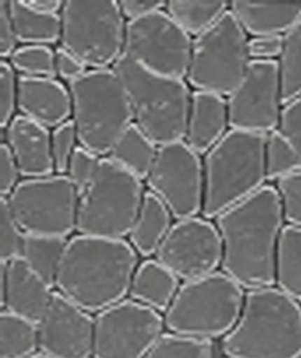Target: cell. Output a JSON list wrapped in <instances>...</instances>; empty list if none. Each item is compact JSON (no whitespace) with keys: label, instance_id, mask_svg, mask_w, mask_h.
Returning <instances> with one entry per match:
<instances>
[{"label":"cell","instance_id":"cell-1","mask_svg":"<svg viewBox=\"0 0 301 358\" xmlns=\"http://www.w3.org/2000/svg\"><path fill=\"white\" fill-rule=\"evenodd\" d=\"M284 223L280 197L273 185H264L218 215L222 271L246 291L276 286V256Z\"/></svg>","mask_w":301,"mask_h":358},{"label":"cell","instance_id":"cell-2","mask_svg":"<svg viewBox=\"0 0 301 358\" xmlns=\"http://www.w3.org/2000/svg\"><path fill=\"white\" fill-rule=\"evenodd\" d=\"M137 261L133 245L124 240L73 236L59 264L56 292L98 315L130 295Z\"/></svg>","mask_w":301,"mask_h":358},{"label":"cell","instance_id":"cell-3","mask_svg":"<svg viewBox=\"0 0 301 358\" xmlns=\"http://www.w3.org/2000/svg\"><path fill=\"white\" fill-rule=\"evenodd\" d=\"M220 348L227 358H300L301 303L276 286L247 291L239 320Z\"/></svg>","mask_w":301,"mask_h":358},{"label":"cell","instance_id":"cell-4","mask_svg":"<svg viewBox=\"0 0 301 358\" xmlns=\"http://www.w3.org/2000/svg\"><path fill=\"white\" fill-rule=\"evenodd\" d=\"M267 136L229 130L204 162L202 214L217 218L264 187Z\"/></svg>","mask_w":301,"mask_h":358},{"label":"cell","instance_id":"cell-5","mask_svg":"<svg viewBox=\"0 0 301 358\" xmlns=\"http://www.w3.org/2000/svg\"><path fill=\"white\" fill-rule=\"evenodd\" d=\"M124 83L134 124L158 146L186 141L192 94L184 80L148 71L122 53L113 66Z\"/></svg>","mask_w":301,"mask_h":358},{"label":"cell","instance_id":"cell-6","mask_svg":"<svg viewBox=\"0 0 301 358\" xmlns=\"http://www.w3.org/2000/svg\"><path fill=\"white\" fill-rule=\"evenodd\" d=\"M73 124L80 146L98 157L108 155L118 138L133 124L124 83L115 69H90L69 82Z\"/></svg>","mask_w":301,"mask_h":358},{"label":"cell","instance_id":"cell-7","mask_svg":"<svg viewBox=\"0 0 301 358\" xmlns=\"http://www.w3.org/2000/svg\"><path fill=\"white\" fill-rule=\"evenodd\" d=\"M246 292L223 271L179 286L164 313L169 333L196 339H223L239 320Z\"/></svg>","mask_w":301,"mask_h":358},{"label":"cell","instance_id":"cell-8","mask_svg":"<svg viewBox=\"0 0 301 358\" xmlns=\"http://www.w3.org/2000/svg\"><path fill=\"white\" fill-rule=\"evenodd\" d=\"M144 197L142 179L103 158L92 182L78 197V235L124 240L132 234Z\"/></svg>","mask_w":301,"mask_h":358},{"label":"cell","instance_id":"cell-9","mask_svg":"<svg viewBox=\"0 0 301 358\" xmlns=\"http://www.w3.org/2000/svg\"><path fill=\"white\" fill-rule=\"evenodd\" d=\"M60 47L86 68L108 69L124 53L125 17L116 0H66Z\"/></svg>","mask_w":301,"mask_h":358},{"label":"cell","instance_id":"cell-10","mask_svg":"<svg viewBox=\"0 0 301 358\" xmlns=\"http://www.w3.org/2000/svg\"><path fill=\"white\" fill-rule=\"evenodd\" d=\"M252 62L244 29L229 11L195 38L187 80L199 92L229 96Z\"/></svg>","mask_w":301,"mask_h":358},{"label":"cell","instance_id":"cell-11","mask_svg":"<svg viewBox=\"0 0 301 358\" xmlns=\"http://www.w3.org/2000/svg\"><path fill=\"white\" fill-rule=\"evenodd\" d=\"M80 193L66 175L23 179L6 197L24 235L66 238L77 231Z\"/></svg>","mask_w":301,"mask_h":358},{"label":"cell","instance_id":"cell-12","mask_svg":"<svg viewBox=\"0 0 301 358\" xmlns=\"http://www.w3.org/2000/svg\"><path fill=\"white\" fill-rule=\"evenodd\" d=\"M192 52V36L164 11L127 22L124 55L150 73L184 80Z\"/></svg>","mask_w":301,"mask_h":358},{"label":"cell","instance_id":"cell-13","mask_svg":"<svg viewBox=\"0 0 301 358\" xmlns=\"http://www.w3.org/2000/svg\"><path fill=\"white\" fill-rule=\"evenodd\" d=\"M146 185L176 220L202 213L204 163L184 141L158 148Z\"/></svg>","mask_w":301,"mask_h":358},{"label":"cell","instance_id":"cell-14","mask_svg":"<svg viewBox=\"0 0 301 358\" xmlns=\"http://www.w3.org/2000/svg\"><path fill=\"white\" fill-rule=\"evenodd\" d=\"M164 317L130 300L95 315L94 358H145L164 333Z\"/></svg>","mask_w":301,"mask_h":358},{"label":"cell","instance_id":"cell-15","mask_svg":"<svg viewBox=\"0 0 301 358\" xmlns=\"http://www.w3.org/2000/svg\"><path fill=\"white\" fill-rule=\"evenodd\" d=\"M282 108L277 61H252L243 80L227 96L230 130L267 136L279 128Z\"/></svg>","mask_w":301,"mask_h":358},{"label":"cell","instance_id":"cell-16","mask_svg":"<svg viewBox=\"0 0 301 358\" xmlns=\"http://www.w3.org/2000/svg\"><path fill=\"white\" fill-rule=\"evenodd\" d=\"M222 259L223 245L217 226L197 217L176 220L155 252V261L183 282L217 273Z\"/></svg>","mask_w":301,"mask_h":358},{"label":"cell","instance_id":"cell-17","mask_svg":"<svg viewBox=\"0 0 301 358\" xmlns=\"http://www.w3.org/2000/svg\"><path fill=\"white\" fill-rule=\"evenodd\" d=\"M38 327V350L52 358H92L95 317L55 292Z\"/></svg>","mask_w":301,"mask_h":358},{"label":"cell","instance_id":"cell-18","mask_svg":"<svg viewBox=\"0 0 301 358\" xmlns=\"http://www.w3.org/2000/svg\"><path fill=\"white\" fill-rule=\"evenodd\" d=\"M0 300L2 310L38 324L53 298V286L18 257L2 264L0 273Z\"/></svg>","mask_w":301,"mask_h":358},{"label":"cell","instance_id":"cell-19","mask_svg":"<svg viewBox=\"0 0 301 358\" xmlns=\"http://www.w3.org/2000/svg\"><path fill=\"white\" fill-rule=\"evenodd\" d=\"M17 108L30 121L55 130L73 115L71 94L56 78L20 76Z\"/></svg>","mask_w":301,"mask_h":358},{"label":"cell","instance_id":"cell-20","mask_svg":"<svg viewBox=\"0 0 301 358\" xmlns=\"http://www.w3.org/2000/svg\"><path fill=\"white\" fill-rule=\"evenodd\" d=\"M6 145L24 179L52 176L55 172L52 134L48 128L18 115L5 130Z\"/></svg>","mask_w":301,"mask_h":358},{"label":"cell","instance_id":"cell-21","mask_svg":"<svg viewBox=\"0 0 301 358\" xmlns=\"http://www.w3.org/2000/svg\"><path fill=\"white\" fill-rule=\"evenodd\" d=\"M230 13L244 32L253 38L284 36L301 20V2L234 0Z\"/></svg>","mask_w":301,"mask_h":358},{"label":"cell","instance_id":"cell-22","mask_svg":"<svg viewBox=\"0 0 301 358\" xmlns=\"http://www.w3.org/2000/svg\"><path fill=\"white\" fill-rule=\"evenodd\" d=\"M227 101L220 95L193 92L186 143L199 155H206L227 133Z\"/></svg>","mask_w":301,"mask_h":358},{"label":"cell","instance_id":"cell-23","mask_svg":"<svg viewBox=\"0 0 301 358\" xmlns=\"http://www.w3.org/2000/svg\"><path fill=\"white\" fill-rule=\"evenodd\" d=\"M179 278L155 259L140 264L133 277L130 296L158 313H166L179 289Z\"/></svg>","mask_w":301,"mask_h":358},{"label":"cell","instance_id":"cell-24","mask_svg":"<svg viewBox=\"0 0 301 358\" xmlns=\"http://www.w3.org/2000/svg\"><path fill=\"white\" fill-rule=\"evenodd\" d=\"M8 3L17 44L50 47L60 41V14L36 11L27 0H8Z\"/></svg>","mask_w":301,"mask_h":358},{"label":"cell","instance_id":"cell-25","mask_svg":"<svg viewBox=\"0 0 301 358\" xmlns=\"http://www.w3.org/2000/svg\"><path fill=\"white\" fill-rule=\"evenodd\" d=\"M170 227H172V214L155 194L148 192L145 193L142 208L130 234V244L137 255L144 257L153 256Z\"/></svg>","mask_w":301,"mask_h":358},{"label":"cell","instance_id":"cell-26","mask_svg":"<svg viewBox=\"0 0 301 358\" xmlns=\"http://www.w3.org/2000/svg\"><path fill=\"white\" fill-rule=\"evenodd\" d=\"M157 152V145L136 124H132L110 149L108 158L144 181L150 173Z\"/></svg>","mask_w":301,"mask_h":358},{"label":"cell","instance_id":"cell-27","mask_svg":"<svg viewBox=\"0 0 301 358\" xmlns=\"http://www.w3.org/2000/svg\"><path fill=\"white\" fill-rule=\"evenodd\" d=\"M276 287L301 303V227L285 226L277 245Z\"/></svg>","mask_w":301,"mask_h":358},{"label":"cell","instance_id":"cell-28","mask_svg":"<svg viewBox=\"0 0 301 358\" xmlns=\"http://www.w3.org/2000/svg\"><path fill=\"white\" fill-rule=\"evenodd\" d=\"M229 6L226 0H170L166 13L190 36L197 38L214 26L229 11Z\"/></svg>","mask_w":301,"mask_h":358},{"label":"cell","instance_id":"cell-29","mask_svg":"<svg viewBox=\"0 0 301 358\" xmlns=\"http://www.w3.org/2000/svg\"><path fill=\"white\" fill-rule=\"evenodd\" d=\"M38 350V327L22 316L4 312L0 315V357L29 358Z\"/></svg>","mask_w":301,"mask_h":358},{"label":"cell","instance_id":"cell-30","mask_svg":"<svg viewBox=\"0 0 301 358\" xmlns=\"http://www.w3.org/2000/svg\"><path fill=\"white\" fill-rule=\"evenodd\" d=\"M68 240L56 236L24 235L22 257L34 271L55 287L60 259L65 252Z\"/></svg>","mask_w":301,"mask_h":358},{"label":"cell","instance_id":"cell-31","mask_svg":"<svg viewBox=\"0 0 301 358\" xmlns=\"http://www.w3.org/2000/svg\"><path fill=\"white\" fill-rule=\"evenodd\" d=\"M277 64L285 106L301 95V20L284 35V48Z\"/></svg>","mask_w":301,"mask_h":358},{"label":"cell","instance_id":"cell-32","mask_svg":"<svg viewBox=\"0 0 301 358\" xmlns=\"http://www.w3.org/2000/svg\"><path fill=\"white\" fill-rule=\"evenodd\" d=\"M213 341L164 333L145 358H214Z\"/></svg>","mask_w":301,"mask_h":358},{"label":"cell","instance_id":"cell-33","mask_svg":"<svg viewBox=\"0 0 301 358\" xmlns=\"http://www.w3.org/2000/svg\"><path fill=\"white\" fill-rule=\"evenodd\" d=\"M301 171V157L279 130L267 134L265 143V175L268 181Z\"/></svg>","mask_w":301,"mask_h":358},{"label":"cell","instance_id":"cell-34","mask_svg":"<svg viewBox=\"0 0 301 358\" xmlns=\"http://www.w3.org/2000/svg\"><path fill=\"white\" fill-rule=\"evenodd\" d=\"M9 64L15 73L26 77H44L56 78V52L47 45H22L18 47Z\"/></svg>","mask_w":301,"mask_h":358},{"label":"cell","instance_id":"cell-35","mask_svg":"<svg viewBox=\"0 0 301 358\" xmlns=\"http://www.w3.org/2000/svg\"><path fill=\"white\" fill-rule=\"evenodd\" d=\"M0 235H2V245H0L2 264L22 257L24 234L14 220L6 197H2L0 201Z\"/></svg>","mask_w":301,"mask_h":358},{"label":"cell","instance_id":"cell-36","mask_svg":"<svg viewBox=\"0 0 301 358\" xmlns=\"http://www.w3.org/2000/svg\"><path fill=\"white\" fill-rule=\"evenodd\" d=\"M284 220L288 226L301 227V171L280 178L276 182Z\"/></svg>","mask_w":301,"mask_h":358},{"label":"cell","instance_id":"cell-37","mask_svg":"<svg viewBox=\"0 0 301 358\" xmlns=\"http://www.w3.org/2000/svg\"><path fill=\"white\" fill-rule=\"evenodd\" d=\"M77 133L73 121L55 128L52 133V154L56 175H66L69 162L77 149Z\"/></svg>","mask_w":301,"mask_h":358},{"label":"cell","instance_id":"cell-38","mask_svg":"<svg viewBox=\"0 0 301 358\" xmlns=\"http://www.w3.org/2000/svg\"><path fill=\"white\" fill-rule=\"evenodd\" d=\"M99 162L102 160H99L98 155L92 154L82 146H77L71 157V162H69L66 176L71 179L80 194H82L88 188V185L92 182Z\"/></svg>","mask_w":301,"mask_h":358},{"label":"cell","instance_id":"cell-39","mask_svg":"<svg viewBox=\"0 0 301 358\" xmlns=\"http://www.w3.org/2000/svg\"><path fill=\"white\" fill-rule=\"evenodd\" d=\"M17 83L18 77L15 74V69L11 66V64L2 61L0 62V125L4 130H6L8 125L11 124L13 119L15 117V108H17Z\"/></svg>","mask_w":301,"mask_h":358},{"label":"cell","instance_id":"cell-40","mask_svg":"<svg viewBox=\"0 0 301 358\" xmlns=\"http://www.w3.org/2000/svg\"><path fill=\"white\" fill-rule=\"evenodd\" d=\"M277 130L288 138L301 157V95L284 106Z\"/></svg>","mask_w":301,"mask_h":358},{"label":"cell","instance_id":"cell-41","mask_svg":"<svg viewBox=\"0 0 301 358\" xmlns=\"http://www.w3.org/2000/svg\"><path fill=\"white\" fill-rule=\"evenodd\" d=\"M22 176L14 160L11 149L4 142L0 146V194L8 197L18 185V178Z\"/></svg>","mask_w":301,"mask_h":358},{"label":"cell","instance_id":"cell-42","mask_svg":"<svg viewBox=\"0 0 301 358\" xmlns=\"http://www.w3.org/2000/svg\"><path fill=\"white\" fill-rule=\"evenodd\" d=\"M284 48V36L253 38L248 41V53L252 61H276Z\"/></svg>","mask_w":301,"mask_h":358},{"label":"cell","instance_id":"cell-43","mask_svg":"<svg viewBox=\"0 0 301 358\" xmlns=\"http://www.w3.org/2000/svg\"><path fill=\"white\" fill-rule=\"evenodd\" d=\"M17 39L14 35L11 15H9L8 0H0V56L4 61L9 59L15 52Z\"/></svg>","mask_w":301,"mask_h":358},{"label":"cell","instance_id":"cell-44","mask_svg":"<svg viewBox=\"0 0 301 358\" xmlns=\"http://www.w3.org/2000/svg\"><path fill=\"white\" fill-rule=\"evenodd\" d=\"M56 71L57 77L69 83L82 77L86 73V66L77 57L60 47L56 50Z\"/></svg>","mask_w":301,"mask_h":358},{"label":"cell","instance_id":"cell-45","mask_svg":"<svg viewBox=\"0 0 301 358\" xmlns=\"http://www.w3.org/2000/svg\"><path fill=\"white\" fill-rule=\"evenodd\" d=\"M166 5L167 2H163V0H120L119 2L120 11H122L128 22L154 14L157 11H163Z\"/></svg>","mask_w":301,"mask_h":358},{"label":"cell","instance_id":"cell-46","mask_svg":"<svg viewBox=\"0 0 301 358\" xmlns=\"http://www.w3.org/2000/svg\"><path fill=\"white\" fill-rule=\"evenodd\" d=\"M27 3L35 8L36 11L47 14H60L65 2H60V0H27Z\"/></svg>","mask_w":301,"mask_h":358},{"label":"cell","instance_id":"cell-47","mask_svg":"<svg viewBox=\"0 0 301 358\" xmlns=\"http://www.w3.org/2000/svg\"><path fill=\"white\" fill-rule=\"evenodd\" d=\"M29 358H52V357H47V355L41 354V352H36L35 355H32V357H29Z\"/></svg>","mask_w":301,"mask_h":358},{"label":"cell","instance_id":"cell-48","mask_svg":"<svg viewBox=\"0 0 301 358\" xmlns=\"http://www.w3.org/2000/svg\"><path fill=\"white\" fill-rule=\"evenodd\" d=\"M223 358H227V357H223Z\"/></svg>","mask_w":301,"mask_h":358},{"label":"cell","instance_id":"cell-49","mask_svg":"<svg viewBox=\"0 0 301 358\" xmlns=\"http://www.w3.org/2000/svg\"><path fill=\"white\" fill-rule=\"evenodd\" d=\"M300 358H301V355H300Z\"/></svg>","mask_w":301,"mask_h":358},{"label":"cell","instance_id":"cell-50","mask_svg":"<svg viewBox=\"0 0 301 358\" xmlns=\"http://www.w3.org/2000/svg\"><path fill=\"white\" fill-rule=\"evenodd\" d=\"M92 358H94V357H92Z\"/></svg>","mask_w":301,"mask_h":358}]
</instances>
